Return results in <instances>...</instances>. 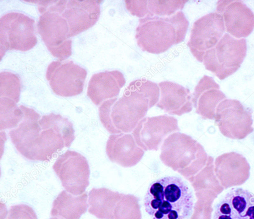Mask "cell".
Instances as JSON below:
<instances>
[{
	"instance_id": "cell-9",
	"label": "cell",
	"mask_w": 254,
	"mask_h": 219,
	"mask_svg": "<svg viewBox=\"0 0 254 219\" xmlns=\"http://www.w3.org/2000/svg\"><path fill=\"white\" fill-rule=\"evenodd\" d=\"M37 23L39 33L52 55L62 61L71 55L72 41L66 20L58 12L40 11Z\"/></svg>"
},
{
	"instance_id": "cell-21",
	"label": "cell",
	"mask_w": 254,
	"mask_h": 219,
	"mask_svg": "<svg viewBox=\"0 0 254 219\" xmlns=\"http://www.w3.org/2000/svg\"><path fill=\"white\" fill-rule=\"evenodd\" d=\"M188 0H125L127 10L140 18L169 16L183 8ZM180 11V10H179Z\"/></svg>"
},
{
	"instance_id": "cell-11",
	"label": "cell",
	"mask_w": 254,
	"mask_h": 219,
	"mask_svg": "<svg viewBox=\"0 0 254 219\" xmlns=\"http://www.w3.org/2000/svg\"><path fill=\"white\" fill-rule=\"evenodd\" d=\"M53 168L67 192L74 195L85 192L89 184L90 168L82 155L68 150L59 156Z\"/></svg>"
},
{
	"instance_id": "cell-16",
	"label": "cell",
	"mask_w": 254,
	"mask_h": 219,
	"mask_svg": "<svg viewBox=\"0 0 254 219\" xmlns=\"http://www.w3.org/2000/svg\"><path fill=\"white\" fill-rule=\"evenodd\" d=\"M215 175L224 189L244 184L249 178L250 165L245 157L234 152L217 157L214 162Z\"/></svg>"
},
{
	"instance_id": "cell-27",
	"label": "cell",
	"mask_w": 254,
	"mask_h": 219,
	"mask_svg": "<svg viewBox=\"0 0 254 219\" xmlns=\"http://www.w3.org/2000/svg\"><path fill=\"white\" fill-rule=\"evenodd\" d=\"M50 219H58L57 218L52 217V218H51Z\"/></svg>"
},
{
	"instance_id": "cell-19",
	"label": "cell",
	"mask_w": 254,
	"mask_h": 219,
	"mask_svg": "<svg viewBox=\"0 0 254 219\" xmlns=\"http://www.w3.org/2000/svg\"><path fill=\"white\" fill-rule=\"evenodd\" d=\"M106 151L112 162L125 167L136 164L144 153L137 146L132 135L124 133L111 135L106 143Z\"/></svg>"
},
{
	"instance_id": "cell-17",
	"label": "cell",
	"mask_w": 254,
	"mask_h": 219,
	"mask_svg": "<svg viewBox=\"0 0 254 219\" xmlns=\"http://www.w3.org/2000/svg\"><path fill=\"white\" fill-rule=\"evenodd\" d=\"M225 99L213 78L204 75L194 88L192 102L196 112L203 119H214L217 106Z\"/></svg>"
},
{
	"instance_id": "cell-1",
	"label": "cell",
	"mask_w": 254,
	"mask_h": 219,
	"mask_svg": "<svg viewBox=\"0 0 254 219\" xmlns=\"http://www.w3.org/2000/svg\"><path fill=\"white\" fill-rule=\"evenodd\" d=\"M20 106L23 119L9 136L21 155L31 161H49L64 148L70 147L74 130L67 118L54 113L41 117L33 109Z\"/></svg>"
},
{
	"instance_id": "cell-25",
	"label": "cell",
	"mask_w": 254,
	"mask_h": 219,
	"mask_svg": "<svg viewBox=\"0 0 254 219\" xmlns=\"http://www.w3.org/2000/svg\"><path fill=\"white\" fill-rule=\"evenodd\" d=\"M0 97L10 99L16 103L19 100L21 84L19 77L9 72L0 73Z\"/></svg>"
},
{
	"instance_id": "cell-8",
	"label": "cell",
	"mask_w": 254,
	"mask_h": 219,
	"mask_svg": "<svg viewBox=\"0 0 254 219\" xmlns=\"http://www.w3.org/2000/svg\"><path fill=\"white\" fill-rule=\"evenodd\" d=\"M160 157L168 165L173 163L192 165L196 171L206 164L208 156L204 148L190 136L179 132L170 134L163 141Z\"/></svg>"
},
{
	"instance_id": "cell-7",
	"label": "cell",
	"mask_w": 254,
	"mask_h": 219,
	"mask_svg": "<svg viewBox=\"0 0 254 219\" xmlns=\"http://www.w3.org/2000/svg\"><path fill=\"white\" fill-rule=\"evenodd\" d=\"M34 20L23 13L8 12L0 19V59L8 50L25 52L37 43Z\"/></svg>"
},
{
	"instance_id": "cell-26",
	"label": "cell",
	"mask_w": 254,
	"mask_h": 219,
	"mask_svg": "<svg viewBox=\"0 0 254 219\" xmlns=\"http://www.w3.org/2000/svg\"><path fill=\"white\" fill-rule=\"evenodd\" d=\"M0 219H37L33 208L25 204H20L10 206L0 214Z\"/></svg>"
},
{
	"instance_id": "cell-18",
	"label": "cell",
	"mask_w": 254,
	"mask_h": 219,
	"mask_svg": "<svg viewBox=\"0 0 254 219\" xmlns=\"http://www.w3.org/2000/svg\"><path fill=\"white\" fill-rule=\"evenodd\" d=\"M160 98L156 106L170 114L181 115L192 109L190 90L175 82L165 81L158 84Z\"/></svg>"
},
{
	"instance_id": "cell-15",
	"label": "cell",
	"mask_w": 254,
	"mask_h": 219,
	"mask_svg": "<svg viewBox=\"0 0 254 219\" xmlns=\"http://www.w3.org/2000/svg\"><path fill=\"white\" fill-rule=\"evenodd\" d=\"M216 11L223 17L227 32L237 39L248 37L254 29V13L240 0H219Z\"/></svg>"
},
{
	"instance_id": "cell-14",
	"label": "cell",
	"mask_w": 254,
	"mask_h": 219,
	"mask_svg": "<svg viewBox=\"0 0 254 219\" xmlns=\"http://www.w3.org/2000/svg\"><path fill=\"white\" fill-rule=\"evenodd\" d=\"M175 117L162 115L143 118L132 132L138 146L145 151H157L165 137L179 131Z\"/></svg>"
},
{
	"instance_id": "cell-6",
	"label": "cell",
	"mask_w": 254,
	"mask_h": 219,
	"mask_svg": "<svg viewBox=\"0 0 254 219\" xmlns=\"http://www.w3.org/2000/svg\"><path fill=\"white\" fill-rule=\"evenodd\" d=\"M246 52L245 39H237L226 33L213 48L205 53L203 62L206 69L223 80L239 69Z\"/></svg>"
},
{
	"instance_id": "cell-5",
	"label": "cell",
	"mask_w": 254,
	"mask_h": 219,
	"mask_svg": "<svg viewBox=\"0 0 254 219\" xmlns=\"http://www.w3.org/2000/svg\"><path fill=\"white\" fill-rule=\"evenodd\" d=\"M38 4L39 11L58 12L67 21L69 37L93 26L100 15L101 0H31Z\"/></svg>"
},
{
	"instance_id": "cell-13",
	"label": "cell",
	"mask_w": 254,
	"mask_h": 219,
	"mask_svg": "<svg viewBox=\"0 0 254 219\" xmlns=\"http://www.w3.org/2000/svg\"><path fill=\"white\" fill-rule=\"evenodd\" d=\"M225 29L223 17L217 12L208 13L194 22L187 45L198 61L203 62L205 53L220 40Z\"/></svg>"
},
{
	"instance_id": "cell-2",
	"label": "cell",
	"mask_w": 254,
	"mask_h": 219,
	"mask_svg": "<svg viewBox=\"0 0 254 219\" xmlns=\"http://www.w3.org/2000/svg\"><path fill=\"white\" fill-rule=\"evenodd\" d=\"M160 89L145 79L132 81L120 98L104 101L99 108L100 119L110 133L130 132L148 109L158 103Z\"/></svg>"
},
{
	"instance_id": "cell-20",
	"label": "cell",
	"mask_w": 254,
	"mask_h": 219,
	"mask_svg": "<svg viewBox=\"0 0 254 219\" xmlns=\"http://www.w3.org/2000/svg\"><path fill=\"white\" fill-rule=\"evenodd\" d=\"M125 83L124 76L119 70L97 73L89 80L87 95L98 106L107 99L117 97Z\"/></svg>"
},
{
	"instance_id": "cell-23",
	"label": "cell",
	"mask_w": 254,
	"mask_h": 219,
	"mask_svg": "<svg viewBox=\"0 0 254 219\" xmlns=\"http://www.w3.org/2000/svg\"><path fill=\"white\" fill-rule=\"evenodd\" d=\"M115 193L105 188H93L88 194V212L101 219H110Z\"/></svg>"
},
{
	"instance_id": "cell-3",
	"label": "cell",
	"mask_w": 254,
	"mask_h": 219,
	"mask_svg": "<svg viewBox=\"0 0 254 219\" xmlns=\"http://www.w3.org/2000/svg\"><path fill=\"white\" fill-rule=\"evenodd\" d=\"M143 203L152 219H186L192 213L194 197L181 178L168 176L149 185Z\"/></svg>"
},
{
	"instance_id": "cell-4",
	"label": "cell",
	"mask_w": 254,
	"mask_h": 219,
	"mask_svg": "<svg viewBox=\"0 0 254 219\" xmlns=\"http://www.w3.org/2000/svg\"><path fill=\"white\" fill-rule=\"evenodd\" d=\"M189 25L181 10L169 16L140 18L135 36L137 45L149 53H163L185 40Z\"/></svg>"
},
{
	"instance_id": "cell-24",
	"label": "cell",
	"mask_w": 254,
	"mask_h": 219,
	"mask_svg": "<svg viewBox=\"0 0 254 219\" xmlns=\"http://www.w3.org/2000/svg\"><path fill=\"white\" fill-rule=\"evenodd\" d=\"M24 113L21 106L9 98H0V130L11 129L18 126Z\"/></svg>"
},
{
	"instance_id": "cell-10",
	"label": "cell",
	"mask_w": 254,
	"mask_h": 219,
	"mask_svg": "<svg viewBox=\"0 0 254 219\" xmlns=\"http://www.w3.org/2000/svg\"><path fill=\"white\" fill-rule=\"evenodd\" d=\"M252 112L239 101L227 99L217 106L214 119L223 135L241 140L254 131Z\"/></svg>"
},
{
	"instance_id": "cell-12",
	"label": "cell",
	"mask_w": 254,
	"mask_h": 219,
	"mask_svg": "<svg viewBox=\"0 0 254 219\" xmlns=\"http://www.w3.org/2000/svg\"><path fill=\"white\" fill-rule=\"evenodd\" d=\"M86 75L87 71L72 60L52 61L48 66L46 74L53 92L65 97L82 93Z\"/></svg>"
},
{
	"instance_id": "cell-22",
	"label": "cell",
	"mask_w": 254,
	"mask_h": 219,
	"mask_svg": "<svg viewBox=\"0 0 254 219\" xmlns=\"http://www.w3.org/2000/svg\"><path fill=\"white\" fill-rule=\"evenodd\" d=\"M86 192L72 195L63 190L54 200L51 215L59 219H79L88 207Z\"/></svg>"
}]
</instances>
